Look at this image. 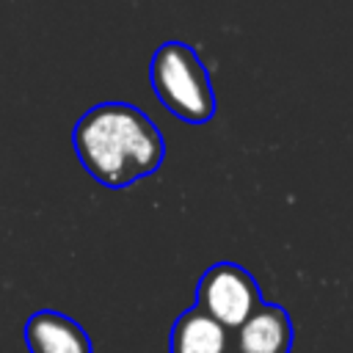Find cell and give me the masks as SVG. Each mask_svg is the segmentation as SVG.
I'll return each instance as SVG.
<instances>
[{
	"mask_svg": "<svg viewBox=\"0 0 353 353\" xmlns=\"http://www.w3.org/2000/svg\"><path fill=\"white\" fill-rule=\"evenodd\" d=\"M72 146L88 176L105 188H127L152 176L165 157L157 124L130 102L88 108L72 130Z\"/></svg>",
	"mask_w": 353,
	"mask_h": 353,
	"instance_id": "obj_1",
	"label": "cell"
},
{
	"mask_svg": "<svg viewBox=\"0 0 353 353\" xmlns=\"http://www.w3.org/2000/svg\"><path fill=\"white\" fill-rule=\"evenodd\" d=\"M157 102L188 124H204L215 116V91L199 52L185 41H163L149 66Z\"/></svg>",
	"mask_w": 353,
	"mask_h": 353,
	"instance_id": "obj_2",
	"label": "cell"
},
{
	"mask_svg": "<svg viewBox=\"0 0 353 353\" xmlns=\"http://www.w3.org/2000/svg\"><path fill=\"white\" fill-rule=\"evenodd\" d=\"M199 309L215 317L226 328H237L245 323L262 303L259 287L248 270L234 262L212 265L199 281Z\"/></svg>",
	"mask_w": 353,
	"mask_h": 353,
	"instance_id": "obj_3",
	"label": "cell"
},
{
	"mask_svg": "<svg viewBox=\"0 0 353 353\" xmlns=\"http://www.w3.org/2000/svg\"><path fill=\"white\" fill-rule=\"evenodd\" d=\"M234 331V353H287L292 339L287 312L273 303H259V309Z\"/></svg>",
	"mask_w": 353,
	"mask_h": 353,
	"instance_id": "obj_4",
	"label": "cell"
},
{
	"mask_svg": "<svg viewBox=\"0 0 353 353\" xmlns=\"http://www.w3.org/2000/svg\"><path fill=\"white\" fill-rule=\"evenodd\" d=\"M30 353H91L85 331L58 312H36L25 325Z\"/></svg>",
	"mask_w": 353,
	"mask_h": 353,
	"instance_id": "obj_5",
	"label": "cell"
},
{
	"mask_svg": "<svg viewBox=\"0 0 353 353\" xmlns=\"http://www.w3.org/2000/svg\"><path fill=\"white\" fill-rule=\"evenodd\" d=\"M229 328L207 312L188 309L171 331V353H229Z\"/></svg>",
	"mask_w": 353,
	"mask_h": 353,
	"instance_id": "obj_6",
	"label": "cell"
}]
</instances>
